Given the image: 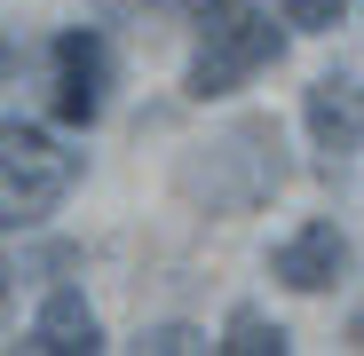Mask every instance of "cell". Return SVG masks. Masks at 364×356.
<instances>
[{"label":"cell","mask_w":364,"mask_h":356,"mask_svg":"<svg viewBox=\"0 0 364 356\" xmlns=\"http://www.w3.org/2000/svg\"><path fill=\"white\" fill-rule=\"evenodd\" d=\"M72 183H80V151H64L48 127H24V119L0 127V230L48 222Z\"/></svg>","instance_id":"7a4b0ae2"},{"label":"cell","mask_w":364,"mask_h":356,"mask_svg":"<svg viewBox=\"0 0 364 356\" xmlns=\"http://www.w3.org/2000/svg\"><path fill=\"white\" fill-rule=\"evenodd\" d=\"M285 16L269 24L254 0H198V48H191V72H182V87H191V103H214V95H237L262 64H277L285 55Z\"/></svg>","instance_id":"6da1fadb"},{"label":"cell","mask_w":364,"mask_h":356,"mask_svg":"<svg viewBox=\"0 0 364 356\" xmlns=\"http://www.w3.org/2000/svg\"><path fill=\"white\" fill-rule=\"evenodd\" d=\"M135 348H143V356H182V348H206V333H198V325H151Z\"/></svg>","instance_id":"9c48e42d"},{"label":"cell","mask_w":364,"mask_h":356,"mask_svg":"<svg viewBox=\"0 0 364 356\" xmlns=\"http://www.w3.org/2000/svg\"><path fill=\"white\" fill-rule=\"evenodd\" d=\"M55 119L64 127H95L103 119V95H111V48H103V32H55Z\"/></svg>","instance_id":"3957f363"},{"label":"cell","mask_w":364,"mask_h":356,"mask_svg":"<svg viewBox=\"0 0 364 356\" xmlns=\"http://www.w3.org/2000/svg\"><path fill=\"white\" fill-rule=\"evenodd\" d=\"M301 127H309V143L333 151V158L364 151V80H317L301 95Z\"/></svg>","instance_id":"5b68a950"},{"label":"cell","mask_w":364,"mask_h":356,"mask_svg":"<svg viewBox=\"0 0 364 356\" xmlns=\"http://www.w3.org/2000/svg\"><path fill=\"white\" fill-rule=\"evenodd\" d=\"M277 16H285L293 32H333V24L348 16V0H277Z\"/></svg>","instance_id":"ba28073f"},{"label":"cell","mask_w":364,"mask_h":356,"mask_svg":"<svg viewBox=\"0 0 364 356\" xmlns=\"http://www.w3.org/2000/svg\"><path fill=\"white\" fill-rule=\"evenodd\" d=\"M214 348H222V356H285L293 340H285V325L262 317V309H230V325H222Z\"/></svg>","instance_id":"52a82bcc"},{"label":"cell","mask_w":364,"mask_h":356,"mask_svg":"<svg viewBox=\"0 0 364 356\" xmlns=\"http://www.w3.org/2000/svg\"><path fill=\"white\" fill-rule=\"evenodd\" d=\"M0 309H9V261H0Z\"/></svg>","instance_id":"8fae6325"},{"label":"cell","mask_w":364,"mask_h":356,"mask_svg":"<svg viewBox=\"0 0 364 356\" xmlns=\"http://www.w3.org/2000/svg\"><path fill=\"white\" fill-rule=\"evenodd\" d=\"M32 356H95L103 348V325H95V309L80 301L72 285H55L48 301H40V317H32V340H24Z\"/></svg>","instance_id":"8992f818"},{"label":"cell","mask_w":364,"mask_h":356,"mask_svg":"<svg viewBox=\"0 0 364 356\" xmlns=\"http://www.w3.org/2000/svg\"><path fill=\"white\" fill-rule=\"evenodd\" d=\"M348 348H364V301H356V317H348Z\"/></svg>","instance_id":"30bf717a"},{"label":"cell","mask_w":364,"mask_h":356,"mask_svg":"<svg viewBox=\"0 0 364 356\" xmlns=\"http://www.w3.org/2000/svg\"><path fill=\"white\" fill-rule=\"evenodd\" d=\"M0 72H9V48H0Z\"/></svg>","instance_id":"7c38bea8"},{"label":"cell","mask_w":364,"mask_h":356,"mask_svg":"<svg viewBox=\"0 0 364 356\" xmlns=\"http://www.w3.org/2000/svg\"><path fill=\"white\" fill-rule=\"evenodd\" d=\"M341 269H348V230L341 222H301L293 237L269 246V277L285 293H325V285H341Z\"/></svg>","instance_id":"277c9868"}]
</instances>
